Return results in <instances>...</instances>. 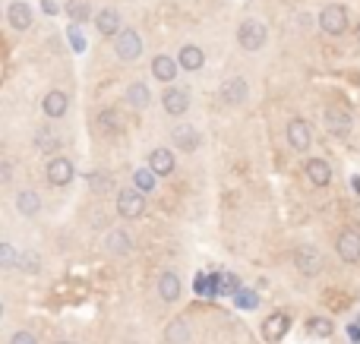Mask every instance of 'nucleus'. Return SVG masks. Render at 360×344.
Returning <instances> with one entry per match:
<instances>
[{"mask_svg":"<svg viewBox=\"0 0 360 344\" xmlns=\"http://www.w3.org/2000/svg\"><path fill=\"white\" fill-rule=\"evenodd\" d=\"M10 344H38V341H35V335H32V332H25V328H19V332H13V335H10Z\"/></svg>","mask_w":360,"mask_h":344,"instance_id":"58836bf2","label":"nucleus"},{"mask_svg":"<svg viewBox=\"0 0 360 344\" xmlns=\"http://www.w3.org/2000/svg\"><path fill=\"white\" fill-rule=\"evenodd\" d=\"M35 148L44 152V155H54V152L60 148V136L51 130V127H41V130L35 133Z\"/></svg>","mask_w":360,"mask_h":344,"instance_id":"393cba45","label":"nucleus"},{"mask_svg":"<svg viewBox=\"0 0 360 344\" xmlns=\"http://www.w3.org/2000/svg\"><path fill=\"white\" fill-rule=\"evenodd\" d=\"M105 250L111 256H130L133 237L127 234V230H111V234H107V240H105Z\"/></svg>","mask_w":360,"mask_h":344,"instance_id":"b1692460","label":"nucleus"},{"mask_svg":"<svg viewBox=\"0 0 360 344\" xmlns=\"http://www.w3.org/2000/svg\"><path fill=\"white\" fill-rule=\"evenodd\" d=\"M142 212H146V193L142 189H120L117 193V215L120 218H127V222H136V218H142Z\"/></svg>","mask_w":360,"mask_h":344,"instance_id":"7ed1b4c3","label":"nucleus"},{"mask_svg":"<svg viewBox=\"0 0 360 344\" xmlns=\"http://www.w3.org/2000/svg\"><path fill=\"white\" fill-rule=\"evenodd\" d=\"M193 287H196L199 297H215L218 294V275H196Z\"/></svg>","mask_w":360,"mask_h":344,"instance_id":"2f4dec72","label":"nucleus"},{"mask_svg":"<svg viewBox=\"0 0 360 344\" xmlns=\"http://www.w3.org/2000/svg\"><path fill=\"white\" fill-rule=\"evenodd\" d=\"M348 335H351V341H360V328L351 326V328H348Z\"/></svg>","mask_w":360,"mask_h":344,"instance_id":"79ce46f5","label":"nucleus"},{"mask_svg":"<svg viewBox=\"0 0 360 344\" xmlns=\"http://www.w3.org/2000/svg\"><path fill=\"white\" fill-rule=\"evenodd\" d=\"M250 98V85H246L240 76H231V79H224V85H221V101L231 107L244 105V101Z\"/></svg>","mask_w":360,"mask_h":344,"instance_id":"4468645a","label":"nucleus"},{"mask_svg":"<svg viewBox=\"0 0 360 344\" xmlns=\"http://www.w3.org/2000/svg\"><path fill=\"white\" fill-rule=\"evenodd\" d=\"M127 105H130L133 111H146V107L152 105V92H149L146 82H130V85H127Z\"/></svg>","mask_w":360,"mask_h":344,"instance_id":"4be33fe9","label":"nucleus"},{"mask_svg":"<svg viewBox=\"0 0 360 344\" xmlns=\"http://www.w3.org/2000/svg\"><path fill=\"white\" fill-rule=\"evenodd\" d=\"M307 332H310L313 338H329L335 332V326H332V319H326V316H313V319L307 322Z\"/></svg>","mask_w":360,"mask_h":344,"instance_id":"7c9ffc66","label":"nucleus"},{"mask_svg":"<svg viewBox=\"0 0 360 344\" xmlns=\"http://www.w3.org/2000/svg\"><path fill=\"white\" fill-rule=\"evenodd\" d=\"M294 265L303 278H316L322 272V256L316 246H297L294 250Z\"/></svg>","mask_w":360,"mask_h":344,"instance_id":"39448f33","label":"nucleus"},{"mask_svg":"<svg viewBox=\"0 0 360 344\" xmlns=\"http://www.w3.org/2000/svg\"><path fill=\"white\" fill-rule=\"evenodd\" d=\"M41 10H44V13H48V16H54V13H57V0H41Z\"/></svg>","mask_w":360,"mask_h":344,"instance_id":"ea45409f","label":"nucleus"},{"mask_svg":"<svg viewBox=\"0 0 360 344\" xmlns=\"http://www.w3.org/2000/svg\"><path fill=\"white\" fill-rule=\"evenodd\" d=\"M335 250L342 263H360V234L357 230H342L335 240Z\"/></svg>","mask_w":360,"mask_h":344,"instance_id":"f8f14e48","label":"nucleus"},{"mask_svg":"<svg viewBox=\"0 0 360 344\" xmlns=\"http://www.w3.org/2000/svg\"><path fill=\"white\" fill-rule=\"evenodd\" d=\"M89 187H92V193H107L114 183H111V174L95 171V174H89Z\"/></svg>","mask_w":360,"mask_h":344,"instance_id":"72a5a7b5","label":"nucleus"},{"mask_svg":"<svg viewBox=\"0 0 360 344\" xmlns=\"http://www.w3.org/2000/svg\"><path fill=\"white\" fill-rule=\"evenodd\" d=\"M114 54H117V60H123V64H133V60L142 54L140 32H136V29H123V32L114 38Z\"/></svg>","mask_w":360,"mask_h":344,"instance_id":"20e7f679","label":"nucleus"},{"mask_svg":"<svg viewBox=\"0 0 360 344\" xmlns=\"http://www.w3.org/2000/svg\"><path fill=\"white\" fill-rule=\"evenodd\" d=\"M73 174H76L73 161H70V158H64V155H54L48 161V168H44V177H48L51 187H66V183L73 181Z\"/></svg>","mask_w":360,"mask_h":344,"instance_id":"423d86ee","label":"nucleus"},{"mask_svg":"<svg viewBox=\"0 0 360 344\" xmlns=\"http://www.w3.org/2000/svg\"><path fill=\"white\" fill-rule=\"evenodd\" d=\"M316 23H320V29L326 35H344V32H348V23H351V16H348V10H344L342 3H329V7L320 10Z\"/></svg>","mask_w":360,"mask_h":344,"instance_id":"f03ea898","label":"nucleus"},{"mask_svg":"<svg viewBox=\"0 0 360 344\" xmlns=\"http://www.w3.org/2000/svg\"><path fill=\"white\" fill-rule=\"evenodd\" d=\"M95 32H99L101 38H117V35L123 32V16L111 7L99 10V13H95Z\"/></svg>","mask_w":360,"mask_h":344,"instance_id":"6e6552de","label":"nucleus"},{"mask_svg":"<svg viewBox=\"0 0 360 344\" xmlns=\"http://www.w3.org/2000/svg\"><path fill=\"white\" fill-rule=\"evenodd\" d=\"M66 16L73 19L76 25L89 23V19H92V3H89V0H66Z\"/></svg>","mask_w":360,"mask_h":344,"instance_id":"bb28decb","label":"nucleus"},{"mask_svg":"<svg viewBox=\"0 0 360 344\" xmlns=\"http://www.w3.org/2000/svg\"><path fill=\"white\" fill-rule=\"evenodd\" d=\"M237 297V306L240 310H256V306H259V294H256V291H240V294H234Z\"/></svg>","mask_w":360,"mask_h":344,"instance_id":"e433bc0d","label":"nucleus"},{"mask_svg":"<svg viewBox=\"0 0 360 344\" xmlns=\"http://www.w3.org/2000/svg\"><path fill=\"white\" fill-rule=\"evenodd\" d=\"M266 38H269V29H266V23L262 19H256V16H250V19H244V23L237 25V44L244 51H259V48H266Z\"/></svg>","mask_w":360,"mask_h":344,"instance_id":"f257e3e1","label":"nucleus"},{"mask_svg":"<svg viewBox=\"0 0 360 344\" xmlns=\"http://www.w3.org/2000/svg\"><path fill=\"white\" fill-rule=\"evenodd\" d=\"M171 140L180 152H196V148L203 146V136H199V130L193 127V123H177L174 133H171Z\"/></svg>","mask_w":360,"mask_h":344,"instance_id":"ddd939ff","label":"nucleus"},{"mask_svg":"<svg viewBox=\"0 0 360 344\" xmlns=\"http://www.w3.org/2000/svg\"><path fill=\"white\" fill-rule=\"evenodd\" d=\"M16 263H19V250L13 243H0V265L7 272H13L16 269Z\"/></svg>","mask_w":360,"mask_h":344,"instance_id":"473e14b6","label":"nucleus"},{"mask_svg":"<svg viewBox=\"0 0 360 344\" xmlns=\"http://www.w3.org/2000/svg\"><path fill=\"white\" fill-rule=\"evenodd\" d=\"M287 142H291V148H297V152H307V148L313 146V130L303 117L287 120Z\"/></svg>","mask_w":360,"mask_h":344,"instance_id":"9b49d317","label":"nucleus"},{"mask_svg":"<svg viewBox=\"0 0 360 344\" xmlns=\"http://www.w3.org/2000/svg\"><path fill=\"white\" fill-rule=\"evenodd\" d=\"M7 23H10V29L13 32H29L35 25V13H32V7L25 3V0H13L7 7Z\"/></svg>","mask_w":360,"mask_h":344,"instance_id":"0eeeda50","label":"nucleus"},{"mask_svg":"<svg viewBox=\"0 0 360 344\" xmlns=\"http://www.w3.org/2000/svg\"><path fill=\"white\" fill-rule=\"evenodd\" d=\"M19 272H25V275H38L41 272V259L38 253H32V250H19V263H16Z\"/></svg>","mask_w":360,"mask_h":344,"instance_id":"c756f323","label":"nucleus"},{"mask_svg":"<svg viewBox=\"0 0 360 344\" xmlns=\"http://www.w3.org/2000/svg\"><path fill=\"white\" fill-rule=\"evenodd\" d=\"M354 35H357V41H360V25H357V32H354Z\"/></svg>","mask_w":360,"mask_h":344,"instance_id":"37998d69","label":"nucleus"},{"mask_svg":"<svg viewBox=\"0 0 360 344\" xmlns=\"http://www.w3.org/2000/svg\"><path fill=\"white\" fill-rule=\"evenodd\" d=\"M149 168H152L158 177L174 174V152L171 148H152V152H149Z\"/></svg>","mask_w":360,"mask_h":344,"instance_id":"412c9836","label":"nucleus"},{"mask_svg":"<svg viewBox=\"0 0 360 344\" xmlns=\"http://www.w3.org/2000/svg\"><path fill=\"white\" fill-rule=\"evenodd\" d=\"M162 107L171 117H183L190 107V92L180 89V85H168V89L162 92Z\"/></svg>","mask_w":360,"mask_h":344,"instance_id":"1a4fd4ad","label":"nucleus"},{"mask_svg":"<svg viewBox=\"0 0 360 344\" xmlns=\"http://www.w3.org/2000/svg\"><path fill=\"white\" fill-rule=\"evenodd\" d=\"M13 177H16V174H13V161H10V158H3V161H0V187H10V183H13Z\"/></svg>","mask_w":360,"mask_h":344,"instance_id":"4c0bfd02","label":"nucleus"},{"mask_svg":"<svg viewBox=\"0 0 360 344\" xmlns=\"http://www.w3.org/2000/svg\"><path fill=\"white\" fill-rule=\"evenodd\" d=\"M57 344H76V341H57Z\"/></svg>","mask_w":360,"mask_h":344,"instance_id":"c03bdc74","label":"nucleus"},{"mask_svg":"<svg viewBox=\"0 0 360 344\" xmlns=\"http://www.w3.org/2000/svg\"><path fill=\"white\" fill-rule=\"evenodd\" d=\"M303 174H307V181H310L313 187H329V183H332V168H329V161H322V158H310V161L303 164Z\"/></svg>","mask_w":360,"mask_h":344,"instance_id":"f3484780","label":"nucleus"},{"mask_svg":"<svg viewBox=\"0 0 360 344\" xmlns=\"http://www.w3.org/2000/svg\"><path fill=\"white\" fill-rule=\"evenodd\" d=\"M158 297L164 304H177L180 300V275L177 272H162L158 275Z\"/></svg>","mask_w":360,"mask_h":344,"instance_id":"aec40b11","label":"nucleus"},{"mask_svg":"<svg viewBox=\"0 0 360 344\" xmlns=\"http://www.w3.org/2000/svg\"><path fill=\"white\" fill-rule=\"evenodd\" d=\"M16 212L23 215V218H35V215L41 212V196L35 193V189H19L16 193Z\"/></svg>","mask_w":360,"mask_h":344,"instance_id":"5701e85b","label":"nucleus"},{"mask_svg":"<svg viewBox=\"0 0 360 344\" xmlns=\"http://www.w3.org/2000/svg\"><path fill=\"white\" fill-rule=\"evenodd\" d=\"M297 25H300L303 32H307V29L313 25V16H307V13H303V16H297Z\"/></svg>","mask_w":360,"mask_h":344,"instance_id":"a19ab883","label":"nucleus"},{"mask_svg":"<svg viewBox=\"0 0 360 344\" xmlns=\"http://www.w3.org/2000/svg\"><path fill=\"white\" fill-rule=\"evenodd\" d=\"M177 60L168 57V54H158V57H152V76H155L158 82H164V85H174V79H177Z\"/></svg>","mask_w":360,"mask_h":344,"instance_id":"a211bd4d","label":"nucleus"},{"mask_svg":"<svg viewBox=\"0 0 360 344\" xmlns=\"http://www.w3.org/2000/svg\"><path fill=\"white\" fill-rule=\"evenodd\" d=\"M164 338H168V344H190V326L183 319H174L164 332Z\"/></svg>","mask_w":360,"mask_h":344,"instance_id":"c85d7f7f","label":"nucleus"},{"mask_svg":"<svg viewBox=\"0 0 360 344\" xmlns=\"http://www.w3.org/2000/svg\"><path fill=\"white\" fill-rule=\"evenodd\" d=\"M287 326H291L287 313H272L269 319L262 322V338H266V341H281V338L287 335Z\"/></svg>","mask_w":360,"mask_h":344,"instance_id":"6ab92c4d","label":"nucleus"},{"mask_svg":"<svg viewBox=\"0 0 360 344\" xmlns=\"http://www.w3.org/2000/svg\"><path fill=\"white\" fill-rule=\"evenodd\" d=\"M322 120H326V130L332 133V136H348V133H351V123H354L351 114L335 105H329L326 111H322Z\"/></svg>","mask_w":360,"mask_h":344,"instance_id":"9d476101","label":"nucleus"},{"mask_svg":"<svg viewBox=\"0 0 360 344\" xmlns=\"http://www.w3.org/2000/svg\"><path fill=\"white\" fill-rule=\"evenodd\" d=\"M66 107H70V98H66V92L60 89H51L44 98H41V111L51 117V120H60L66 114Z\"/></svg>","mask_w":360,"mask_h":344,"instance_id":"2eb2a0df","label":"nucleus"},{"mask_svg":"<svg viewBox=\"0 0 360 344\" xmlns=\"http://www.w3.org/2000/svg\"><path fill=\"white\" fill-rule=\"evenodd\" d=\"M66 41H70V48H73L76 54L86 51V35L79 32V25H70V29H66Z\"/></svg>","mask_w":360,"mask_h":344,"instance_id":"c9c22d12","label":"nucleus"},{"mask_svg":"<svg viewBox=\"0 0 360 344\" xmlns=\"http://www.w3.org/2000/svg\"><path fill=\"white\" fill-rule=\"evenodd\" d=\"M177 64H180L183 73H196V70H203L205 66L203 48H196V44H183V48L177 51Z\"/></svg>","mask_w":360,"mask_h":344,"instance_id":"dca6fc26","label":"nucleus"},{"mask_svg":"<svg viewBox=\"0 0 360 344\" xmlns=\"http://www.w3.org/2000/svg\"><path fill=\"white\" fill-rule=\"evenodd\" d=\"M244 287H240L237 275H218V294H240Z\"/></svg>","mask_w":360,"mask_h":344,"instance_id":"f704fd0d","label":"nucleus"},{"mask_svg":"<svg viewBox=\"0 0 360 344\" xmlns=\"http://www.w3.org/2000/svg\"><path fill=\"white\" fill-rule=\"evenodd\" d=\"M158 183V174L152 168H140V171H133V187L142 189V193H152Z\"/></svg>","mask_w":360,"mask_h":344,"instance_id":"cd10ccee","label":"nucleus"},{"mask_svg":"<svg viewBox=\"0 0 360 344\" xmlns=\"http://www.w3.org/2000/svg\"><path fill=\"white\" fill-rule=\"evenodd\" d=\"M95 123H99L101 136H117V133H120V117H117V111H111V107H105V111L95 117Z\"/></svg>","mask_w":360,"mask_h":344,"instance_id":"a878e982","label":"nucleus"}]
</instances>
